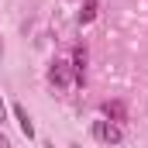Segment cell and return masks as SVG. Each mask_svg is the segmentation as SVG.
<instances>
[{"mask_svg": "<svg viewBox=\"0 0 148 148\" xmlns=\"http://www.w3.org/2000/svg\"><path fill=\"white\" fill-rule=\"evenodd\" d=\"M90 134H93V141H100V145H121L124 141V131L114 124V121H93V127H90Z\"/></svg>", "mask_w": 148, "mask_h": 148, "instance_id": "1", "label": "cell"}, {"mask_svg": "<svg viewBox=\"0 0 148 148\" xmlns=\"http://www.w3.org/2000/svg\"><path fill=\"white\" fill-rule=\"evenodd\" d=\"M48 83H52L55 90H73V86H76L73 66H69V62H62V59H55V62L48 66Z\"/></svg>", "mask_w": 148, "mask_h": 148, "instance_id": "2", "label": "cell"}, {"mask_svg": "<svg viewBox=\"0 0 148 148\" xmlns=\"http://www.w3.org/2000/svg\"><path fill=\"white\" fill-rule=\"evenodd\" d=\"M73 76H76V86H83L86 83V48H76L73 52Z\"/></svg>", "mask_w": 148, "mask_h": 148, "instance_id": "3", "label": "cell"}, {"mask_svg": "<svg viewBox=\"0 0 148 148\" xmlns=\"http://www.w3.org/2000/svg\"><path fill=\"white\" fill-rule=\"evenodd\" d=\"M14 117H17V124H21L24 138H35V124H31V117H28V110H24V103H14Z\"/></svg>", "mask_w": 148, "mask_h": 148, "instance_id": "4", "label": "cell"}, {"mask_svg": "<svg viewBox=\"0 0 148 148\" xmlns=\"http://www.w3.org/2000/svg\"><path fill=\"white\" fill-rule=\"evenodd\" d=\"M103 114L110 117L114 124H121V121H124V103H121V100H107V103H103Z\"/></svg>", "mask_w": 148, "mask_h": 148, "instance_id": "5", "label": "cell"}, {"mask_svg": "<svg viewBox=\"0 0 148 148\" xmlns=\"http://www.w3.org/2000/svg\"><path fill=\"white\" fill-rule=\"evenodd\" d=\"M97 17V0H83V10H79V24H90Z\"/></svg>", "mask_w": 148, "mask_h": 148, "instance_id": "6", "label": "cell"}, {"mask_svg": "<svg viewBox=\"0 0 148 148\" xmlns=\"http://www.w3.org/2000/svg\"><path fill=\"white\" fill-rule=\"evenodd\" d=\"M0 148H10V138H7L3 131H0Z\"/></svg>", "mask_w": 148, "mask_h": 148, "instance_id": "7", "label": "cell"}, {"mask_svg": "<svg viewBox=\"0 0 148 148\" xmlns=\"http://www.w3.org/2000/svg\"><path fill=\"white\" fill-rule=\"evenodd\" d=\"M0 121H7V107H3V97H0Z\"/></svg>", "mask_w": 148, "mask_h": 148, "instance_id": "8", "label": "cell"}]
</instances>
